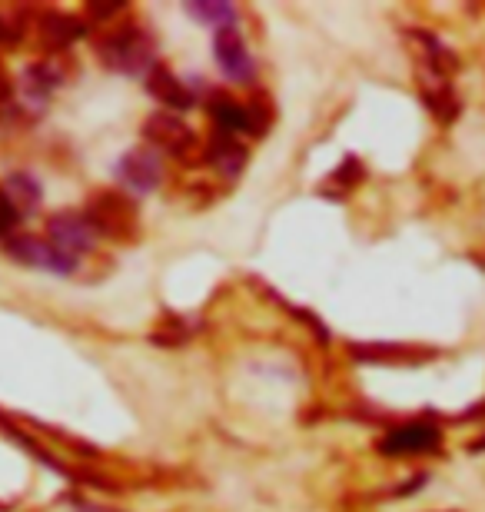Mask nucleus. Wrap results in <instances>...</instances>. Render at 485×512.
Masks as SVG:
<instances>
[{"instance_id": "f3484780", "label": "nucleus", "mask_w": 485, "mask_h": 512, "mask_svg": "<svg viewBox=\"0 0 485 512\" xmlns=\"http://www.w3.org/2000/svg\"><path fill=\"white\" fill-rule=\"evenodd\" d=\"M17 220H20L17 207H14V203H10L7 193L0 190V237H7V233L17 227Z\"/></svg>"}, {"instance_id": "9b49d317", "label": "nucleus", "mask_w": 485, "mask_h": 512, "mask_svg": "<svg viewBox=\"0 0 485 512\" xmlns=\"http://www.w3.org/2000/svg\"><path fill=\"white\" fill-rule=\"evenodd\" d=\"M210 117L220 133H250V110L243 104H236L230 94H216L210 100Z\"/></svg>"}, {"instance_id": "423d86ee", "label": "nucleus", "mask_w": 485, "mask_h": 512, "mask_svg": "<svg viewBox=\"0 0 485 512\" xmlns=\"http://www.w3.org/2000/svg\"><path fill=\"white\" fill-rule=\"evenodd\" d=\"M213 50H216V64H220V70L230 80H250L253 77V57L243 44V34L233 24L216 30Z\"/></svg>"}, {"instance_id": "7ed1b4c3", "label": "nucleus", "mask_w": 485, "mask_h": 512, "mask_svg": "<svg viewBox=\"0 0 485 512\" xmlns=\"http://www.w3.org/2000/svg\"><path fill=\"white\" fill-rule=\"evenodd\" d=\"M439 446H442V429L436 423H402V426H392L389 433L379 439V453L389 459L422 456Z\"/></svg>"}, {"instance_id": "a211bd4d", "label": "nucleus", "mask_w": 485, "mask_h": 512, "mask_svg": "<svg viewBox=\"0 0 485 512\" xmlns=\"http://www.w3.org/2000/svg\"><path fill=\"white\" fill-rule=\"evenodd\" d=\"M24 37V27L20 24H14L7 14H0V47L4 44H17V40Z\"/></svg>"}, {"instance_id": "9d476101", "label": "nucleus", "mask_w": 485, "mask_h": 512, "mask_svg": "<svg viewBox=\"0 0 485 512\" xmlns=\"http://www.w3.org/2000/svg\"><path fill=\"white\" fill-rule=\"evenodd\" d=\"M206 163H213V167L223 170L226 177H236V173L246 167V150H243V143L236 137L216 130L210 150H206Z\"/></svg>"}, {"instance_id": "2eb2a0df", "label": "nucleus", "mask_w": 485, "mask_h": 512, "mask_svg": "<svg viewBox=\"0 0 485 512\" xmlns=\"http://www.w3.org/2000/svg\"><path fill=\"white\" fill-rule=\"evenodd\" d=\"M190 14L203 24H213L216 30L220 27H230L236 20V10L230 4H190Z\"/></svg>"}, {"instance_id": "f8f14e48", "label": "nucleus", "mask_w": 485, "mask_h": 512, "mask_svg": "<svg viewBox=\"0 0 485 512\" xmlns=\"http://www.w3.org/2000/svg\"><path fill=\"white\" fill-rule=\"evenodd\" d=\"M40 27H44V44L50 47H67V44H74L77 37L87 34L84 20H77L70 14H47Z\"/></svg>"}, {"instance_id": "dca6fc26", "label": "nucleus", "mask_w": 485, "mask_h": 512, "mask_svg": "<svg viewBox=\"0 0 485 512\" xmlns=\"http://www.w3.org/2000/svg\"><path fill=\"white\" fill-rule=\"evenodd\" d=\"M27 84H30V90H34V94L44 97V94H50V90L60 84V74L50 64H37V67L27 70Z\"/></svg>"}, {"instance_id": "39448f33", "label": "nucleus", "mask_w": 485, "mask_h": 512, "mask_svg": "<svg viewBox=\"0 0 485 512\" xmlns=\"http://www.w3.org/2000/svg\"><path fill=\"white\" fill-rule=\"evenodd\" d=\"M47 237L57 250H64L80 260V253L94 250L97 233L84 220V213H57V217L47 220Z\"/></svg>"}, {"instance_id": "1a4fd4ad", "label": "nucleus", "mask_w": 485, "mask_h": 512, "mask_svg": "<svg viewBox=\"0 0 485 512\" xmlns=\"http://www.w3.org/2000/svg\"><path fill=\"white\" fill-rule=\"evenodd\" d=\"M147 90L160 100V104H167L170 110H190L193 100H196L190 90H187V84H180V80L173 77L167 67H153L150 70Z\"/></svg>"}, {"instance_id": "4468645a", "label": "nucleus", "mask_w": 485, "mask_h": 512, "mask_svg": "<svg viewBox=\"0 0 485 512\" xmlns=\"http://www.w3.org/2000/svg\"><path fill=\"white\" fill-rule=\"evenodd\" d=\"M426 104H429V110H432V117L446 120V124L459 114V100H456V94L449 90V84H436V90L426 87Z\"/></svg>"}, {"instance_id": "6e6552de", "label": "nucleus", "mask_w": 485, "mask_h": 512, "mask_svg": "<svg viewBox=\"0 0 485 512\" xmlns=\"http://www.w3.org/2000/svg\"><path fill=\"white\" fill-rule=\"evenodd\" d=\"M143 133H147L150 143H157L160 150L173 153V157H183L193 147V130L183 124V120L170 117V114H153L147 124H143Z\"/></svg>"}, {"instance_id": "ddd939ff", "label": "nucleus", "mask_w": 485, "mask_h": 512, "mask_svg": "<svg viewBox=\"0 0 485 512\" xmlns=\"http://www.w3.org/2000/svg\"><path fill=\"white\" fill-rule=\"evenodd\" d=\"M4 193L10 197V203L17 207V213H24V210L37 207V203H40V187L30 177H24V173H14V177L7 180Z\"/></svg>"}, {"instance_id": "f03ea898", "label": "nucleus", "mask_w": 485, "mask_h": 512, "mask_svg": "<svg viewBox=\"0 0 485 512\" xmlns=\"http://www.w3.org/2000/svg\"><path fill=\"white\" fill-rule=\"evenodd\" d=\"M84 220L94 227V233H103V237H117V240L130 237L133 223H137L130 200L123 197V193H113V190L97 193V197L87 203Z\"/></svg>"}, {"instance_id": "f257e3e1", "label": "nucleus", "mask_w": 485, "mask_h": 512, "mask_svg": "<svg viewBox=\"0 0 485 512\" xmlns=\"http://www.w3.org/2000/svg\"><path fill=\"white\" fill-rule=\"evenodd\" d=\"M100 60L120 74H143L153 64V40L143 34V27H120L110 30L100 40Z\"/></svg>"}, {"instance_id": "0eeeda50", "label": "nucleus", "mask_w": 485, "mask_h": 512, "mask_svg": "<svg viewBox=\"0 0 485 512\" xmlns=\"http://www.w3.org/2000/svg\"><path fill=\"white\" fill-rule=\"evenodd\" d=\"M117 177H120L123 187L133 190V193H150L163 180L160 157L153 150H133L120 160Z\"/></svg>"}, {"instance_id": "20e7f679", "label": "nucleus", "mask_w": 485, "mask_h": 512, "mask_svg": "<svg viewBox=\"0 0 485 512\" xmlns=\"http://www.w3.org/2000/svg\"><path fill=\"white\" fill-rule=\"evenodd\" d=\"M7 253L14 256L17 263L27 266H40V270H54V273H74L77 270V256H70L64 250H57L50 240H37V237H17L7 243Z\"/></svg>"}]
</instances>
